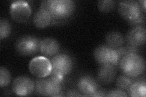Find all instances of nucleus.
Returning <instances> with one entry per match:
<instances>
[{
    "mask_svg": "<svg viewBox=\"0 0 146 97\" xmlns=\"http://www.w3.org/2000/svg\"><path fill=\"white\" fill-rule=\"evenodd\" d=\"M118 65L124 75L131 78L141 76L145 69V59L138 53L125 55L121 59Z\"/></svg>",
    "mask_w": 146,
    "mask_h": 97,
    "instance_id": "obj_1",
    "label": "nucleus"
},
{
    "mask_svg": "<svg viewBox=\"0 0 146 97\" xmlns=\"http://www.w3.org/2000/svg\"><path fill=\"white\" fill-rule=\"evenodd\" d=\"M76 3L71 0H52L49 13L52 16L51 23H58L69 18L74 12Z\"/></svg>",
    "mask_w": 146,
    "mask_h": 97,
    "instance_id": "obj_2",
    "label": "nucleus"
},
{
    "mask_svg": "<svg viewBox=\"0 0 146 97\" xmlns=\"http://www.w3.org/2000/svg\"><path fill=\"white\" fill-rule=\"evenodd\" d=\"M52 71L50 77L63 81L64 77L69 74L73 68V61L69 55L58 53L51 60Z\"/></svg>",
    "mask_w": 146,
    "mask_h": 97,
    "instance_id": "obj_3",
    "label": "nucleus"
},
{
    "mask_svg": "<svg viewBox=\"0 0 146 97\" xmlns=\"http://www.w3.org/2000/svg\"><path fill=\"white\" fill-rule=\"evenodd\" d=\"M62 82L50 77L48 78H40L35 82L36 93L46 96H61Z\"/></svg>",
    "mask_w": 146,
    "mask_h": 97,
    "instance_id": "obj_4",
    "label": "nucleus"
},
{
    "mask_svg": "<svg viewBox=\"0 0 146 97\" xmlns=\"http://www.w3.org/2000/svg\"><path fill=\"white\" fill-rule=\"evenodd\" d=\"M40 40L36 36L26 35L17 40L15 50L23 56H30L36 54L40 50Z\"/></svg>",
    "mask_w": 146,
    "mask_h": 97,
    "instance_id": "obj_5",
    "label": "nucleus"
},
{
    "mask_svg": "<svg viewBox=\"0 0 146 97\" xmlns=\"http://www.w3.org/2000/svg\"><path fill=\"white\" fill-rule=\"evenodd\" d=\"M94 59L99 65L117 66L119 63V58L116 49L108 47L107 45L99 46L94 50Z\"/></svg>",
    "mask_w": 146,
    "mask_h": 97,
    "instance_id": "obj_6",
    "label": "nucleus"
},
{
    "mask_svg": "<svg viewBox=\"0 0 146 97\" xmlns=\"http://www.w3.org/2000/svg\"><path fill=\"white\" fill-rule=\"evenodd\" d=\"M29 69L34 76L39 78H45L51 74V62L45 57H36L31 61Z\"/></svg>",
    "mask_w": 146,
    "mask_h": 97,
    "instance_id": "obj_7",
    "label": "nucleus"
},
{
    "mask_svg": "<svg viewBox=\"0 0 146 97\" xmlns=\"http://www.w3.org/2000/svg\"><path fill=\"white\" fill-rule=\"evenodd\" d=\"M118 11L128 22L135 21L143 15L139 3L133 0L121 1L118 5Z\"/></svg>",
    "mask_w": 146,
    "mask_h": 97,
    "instance_id": "obj_8",
    "label": "nucleus"
},
{
    "mask_svg": "<svg viewBox=\"0 0 146 97\" xmlns=\"http://www.w3.org/2000/svg\"><path fill=\"white\" fill-rule=\"evenodd\" d=\"M10 13L13 20L18 22H25L29 19L32 11L27 2L17 1L12 3Z\"/></svg>",
    "mask_w": 146,
    "mask_h": 97,
    "instance_id": "obj_9",
    "label": "nucleus"
},
{
    "mask_svg": "<svg viewBox=\"0 0 146 97\" xmlns=\"http://www.w3.org/2000/svg\"><path fill=\"white\" fill-rule=\"evenodd\" d=\"M12 90L18 96H29L35 89L34 82L26 76L17 77L12 83Z\"/></svg>",
    "mask_w": 146,
    "mask_h": 97,
    "instance_id": "obj_10",
    "label": "nucleus"
},
{
    "mask_svg": "<svg viewBox=\"0 0 146 97\" xmlns=\"http://www.w3.org/2000/svg\"><path fill=\"white\" fill-rule=\"evenodd\" d=\"M77 88L83 96H91L99 90L98 81L91 75L82 76L77 81Z\"/></svg>",
    "mask_w": 146,
    "mask_h": 97,
    "instance_id": "obj_11",
    "label": "nucleus"
},
{
    "mask_svg": "<svg viewBox=\"0 0 146 97\" xmlns=\"http://www.w3.org/2000/svg\"><path fill=\"white\" fill-rule=\"evenodd\" d=\"M146 30L142 26H136L132 29L126 36V41L128 45L140 47L145 43Z\"/></svg>",
    "mask_w": 146,
    "mask_h": 97,
    "instance_id": "obj_12",
    "label": "nucleus"
},
{
    "mask_svg": "<svg viewBox=\"0 0 146 97\" xmlns=\"http://www.w3.org/2000/svg\"><path fill=\"white\" fill-rule=\"evenodd\" d=\"M60 50V44L58 41L52 38H44L40 41V51L44 57H53L58 54Z\"/></svg>",
    "mask_w": 146,
    "mask_h": 97,
    "instance_id": "obj_13",
    "label": "nucleus"
},
{
    "mask_svg": "<svg viewBox=\"0 0 146 97\" xmlns=\"http://www.w3.org/2000/svg\"><path fill=\"white\" fill-rule=\"evenodd\" d=\"M116 76V71L114 66H100L97 74L98 82L104 85H108L111 83Z\"/></svg>",
    "mask_w": 146,
    "mask_h": 97,
    "instance_id": "obj_14",
    "label": "nucleus"
},
{
    "mask_svg": "<svg viewBox=\"0 0 146 97\" xmlns=\"http://www.w3.org/2000/svg\"><path fill=\"white\" fill-rule=\"evenodd\" d=\"M33 21L37 28L43 29L51 24L52 16L48 12L40 9L34 14Z\"/></svg>",
    "mask_w": 146,
    "mask_h": 97,
    "instance_id": "obj_15",
    "label": "nucleus"
},
{
    "mask_svg": "<svg viewBox=\"0 0 146 97\" xmlns=\"http://www.w3.org/2000/svg\"><path fill=\"white\" fill-rule=\"evenodd\" d=\"M107 46L114 49L121 47L124 43V38L119 32L111 31L108 33L106 36Z\"/></svg>",
    "mask_w": 146,
    "mask_h": 97,
    "instance_id": "obj_16",
    "label": "nucleus"
},
{
    "mask_svg": "<svg viewBox=\"0 0 146 97\" xmlns=\"http://www.w3.org/2000/svg\"><path fill=\"white\" fill-rule=\"evenodd\" d=\"M128 92L130 96L132 97H145L146 95L145 81L139 80L133 82Z\"/></svg>",
    "mask_w": 146,
    "mask_h": 97,
    "instance_id": "obj_17",
    "label": "nucleus"
},
{
    "mask_svg": "<svg viewBox=\"0 0 146 97\" xmlns=\"http://www.w3.org/2000/svg\"><path fill=\"white\" fill-rule=\"evenodd\" d=\"M11 73L7 69L1 66L0 67V87L3 88L7 86L11 81Z\"/></svg>",
    "mask_w": 146,
    "mask_h": 97,
    "instance_id": "obj_18",
    "label": "nucleus"
},
{
    "mask_svg": "<svg viewBox=\"0 0 146 97\" xmlns=\"http://www.w3.org/2000/svg\"><path fill=\"white\" fill-rule=\"evenodd\" d=\"M132 83H133V81L131 79V78L124 75H121L117 78L116 85L119 89L123 90H128Z\"/></svg>",
    "mask_w": 146,
    "mask_h": 97,
    "instance_id": "obj_19",
    "label": "nucleus"
},
{
    "mask_svg": "<svg viewBox=\"0 0 146 97\" xmlns=\"http://www.w3.org/2000/svg\"><path fill=\"white\" fill-rule=\"evenodd\" d=\"M11 32V25L6 19L0 20V39L1 40L7 38Z\"/></svg>",
    "mask_w": 146,
    "mask_h": 97,
    "instance_id": "obj_20",
    "label": "nucleus"
},
{
    "mask_svg": "<svg viewBox=\"0 0 146 97\" xmlns=\"http://www.w3.org/2000/svg\"><path fill=\"white\" fill-rule=\"evenodd\" d=\"M116 2L113 0H105L99 1L98 3V7L100 11L102 12H109L115 7Z\"/></svg>",
    "mask_w": 146,
    "mask_h": 97,
    "instance_id": "obj_21",
    "label": "nucleus"
},
{
    "mask_svg": "<svg viewBox=\"0 0 146 97\" xmlns=\"http://www.w3.org/2000/svg\"><path fill=\"white\" fill-rule=\"evenodd\" d=\"M106 96H127V94L122 89H113L107 92Z\"/></svg>",
    "mask_w": 146,
    "mask_h": 97,
    "instance_id": "obj_22",
    "label": "nucleus"
},
{
    "mask_svg": "<svg viewBox=\"0 0 146 97\" xmlns=\"http://www.w3.org/2000/svg\"><path fill=\"white\" fill-rule=\"evenodd\" d=\"M52 0H46V1H43L41 3V7L40 9L42 10H44L49 12L50 6H51V4L52 3Z\"/></svg>",
    "mask_w": 146,
    "mask_h": 97,
    "instance_id": "obj_23",
    "label": "nucleus"
},
{
    "mask_svg": "<svg viewBox=\"0 0 146 97\" xmlns=\"http://www.w3.org/2000/svg\"><path fill=\"white\" fill-rule=\"evenodd\" d=\"M144 21V16L143 15H142L138 18V19H137L135 21H131V22H129V24H130L131 25L139 26H141L140 24H143Z\"/></svg>",
    "mask_w": 146,
    "mask_h": 97,
    "instance_id": "obj_24",
    "label": "nucleus"
},
{
    "mask_svg": "<svg viewBox=\"0 0 146 97\" xmlns=\"http://www.w3.org/2000/svg\"><path fill=\"white\" fill-rule=\"evenodd\" d=\"M66 96H83V95L80 94L79 92H78L74 90H70L67 92Z\"/></svg>",
    "mask_w": 146,
    "mask_h": 97,
    "instance_id": "obj_25",
    "label": "nucleus"
},
{
    "mask_svg": "<svg viewBox=\"0 0 146 97\" xmlns=\"http://www.w3.org/2000/svg\"><path fill=\"white\" fill-rule=\"evenodd\" d=\"M138 3L139 4L141 9H143V11L145 12V3H146L145 0H143V1L141 0V1H138Z\"/></svg>",
    "mask_w": 146,
    "mask_h": 97,
    "instance_id": "obj_26",
    "label": "nucleus"
}]
</instances>
